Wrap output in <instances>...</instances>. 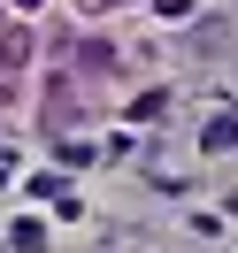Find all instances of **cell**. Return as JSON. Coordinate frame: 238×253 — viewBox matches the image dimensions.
Returning <instances> with one entry per match:
<instances>
[{
    "label": "cell",
    "mask_w": 238,
    "mask_h": 253,
    "mask_svg": "<svg viewBox=\"0 0 238 253\" xmlns=\"http://www.w3.org/2000/svg\"><path fill=\"white\" fill-rule=\"evenodd\" d=\"M200 146H207V154H231V146H238V115H215V123L200 130Z\"/></svg>",
    "instance_id": "cell-3"
},
{
    "label": "cell",
    "mask_w": 238,
    "mask_h": 253,
    "mask_svg": "<svg viewBox=\"0 0 238 253\" xmlns=\"http://www.w3.org/2000/svg\"><path fill=\"white\" fill-rule=\"evenodd\" d=\"M8 176H16V146L0 138V184H8Z\"/></svg>",
    "instance_id": "cell-6"
},
{
    "label": "cell",
    "mask_w": 238,
    "mask_h": 253,
    "mask_svg": "<svg viewBox=\"0 0 238 253\" xmlns=\"http://www.w3.org/2000/svg\"><path fill=\"white\" fill-rule=\"evenodd\" d=\"M69 123H77V92H69V84H54V92H47V130L62 138Z\"/></svg>",
    "instance_id": "cell-1"
},
{
    "label": "cell",
    "mask_w": 238,
    "mask_h": 253,
    "mask_svg": "<svg viewBox=\"0 0 238 253\" xmlns=\"http://www.w3.org/2000/svg\"><path fill=\"white\" fill-rule=\"evenodd\" d=\"M185 8H192V0H154V16H185Z\"/></svg>",
    "instance_id": "cell-7"
},
{
    "label": "cell",
    "mask_w": 238,
    "mask_h": 253,
    "mask_svg": "<svg viewBox=\"0 0 238 253\" xmlns=\"http://www.w3.org/2000/svg\"><path fill=\"white\" fill-rule=\"evenodd\" d=\"M8 246H16V253H39V246H47V230H39V222H16V230H8Z\"/></svg>",
    "instance_id": "cell-5"
},
{
    "label": "cell",
    "mask_w": 238,
    "mask_h": 253,
    "mask_svg": "<svg viewBox=\"0 0 238 253\" xmlns=\"http://www.w3.org/2000/svg\"><path fill=\"white\" fill-rule=\"evenodd\" d=\"M161 108H169V92H139V100H131V123H154Z\"/></svg>",
    "instance_id": "cell-4"
},
{
    "label": "cell",
    "mask_w": 238,
    "mask_h": 253,
    "mask_svg": "<svg viewBox=\"0 0 238 253\" xmlns=\"http://www.w3.org/2000/svg\"><path fill=\"white\" fill-rule=\"evenodd\" d=\"M16 8H39V0H16Z\"/></svg>",
    "instance_id": "cell-8"
},
{
    "label": "cell",
    "mask_w": 238,
    "mask_h": 253,
    "mask_svg": "<svg viewBox=\"0 0 238 253\" xmlns=\"http://www.w3.org/2000/svg\"><path fill=\"white\" fill-rule=\"evenodd\" d=\"M23 54H31V39H23V31H0V84L23 69Z\"/></svg>",
    "instance_id": "cell-2"
}]
</instances>
